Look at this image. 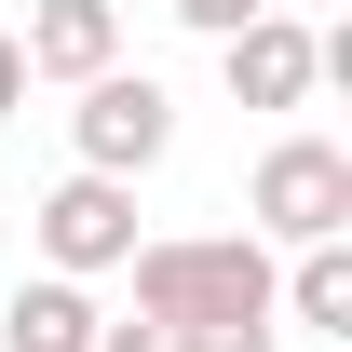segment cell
I'll return each mask as SVG.
<instances>
[{"mask_svg":"<svg viewBox=\"0 0 352 352\" xmlns=\"http://www.w3.org/2000/svg\"><path fill=\"white\" fill-rule=\"evenodd\" d=\"M95 352H176V325H149V311H122V325H95Z\"/></svg>","mask_w":352,"mask_h":352,"instance_id":"cell-11","label":"cell"},{"mask_svg":"<svg viewBox=\"0 0 352 352\" xmlns=\"http://www.w3.org/2000/svg\"><path fill=\"white\" fill-rule=\"evenodd\" d=\"M122 271H135V311H149V325H285L258 230H163V244H135Z\"/></svg>","mask_w":352,"mask_h":352,"instance_id":"cell-1","label":"cell"},{"mask_svg":"<svg viewBox=\"0 0 352 352\" xmlns=\"http://www.w3.org/2000/svg\"><path fill=\"white\" fill-rule=\"evenodd\" d=\"M176 352H285V325H176Z\"/></svg>","mask_w":352,"mask_h":352,"instance_id":"cell-10","label":"cell"},{"mask_svg":"<svg viewBox=\"0 0 352 352\" xmlns=\"http://www.w3.org/2000/svg\"><path fill=\"white\" fill-rule=\"evenodd\" d=\"M28 82H95V68H122V0H28Z\"/></svg>","mask_w":352,"mask_h":352,"instance_id":"cell-6","label":"cell"},{"mask_svg":"<svg viewBox=\"0 0 352 352\" xmlns=\"http://www.w3.org/2000/svg\"><path fill=\"white\" fill-rule=\"evenodd\" d=\"M28 109V54H14V28H0V122Z\"/></svg>","mask_w":352,"mask_h":352,"instance_id":"cell-12","label":"cell"},{"mask_svg":"<svg viewBox=\"0 0 352 352\" xmlns=\"http://www.w3.org/2000/svg\"><path fill=\"white\" fill-rule=\"evenodd\" d=\"M244 230L285 244V258H298V244H339L352 230V149L339 135H271L258 176H244Z\"/></svg>","mask_w":352,"mask_h":352,"instance_id":"cell-2","label":"cell"},{"mask_svg":"<svg viewBox=\"0 0 352 352\" xmlns=\"http://www.w3.org/2000/svg\"><path fill=\"white\" fill-rule=\"evenodd\" d=\"M176 28H190V41H230V28H244V14H271V0H163Z\"/></svg>","mask_w":352,"mask_h":352,"instance_id":"cell-9","label":"cell"},{"mask_svg":"<svg viewBox=\"0 0 352 352\" xmlns=\"http://www.w3.org/2000/svg\"><path fill=\"white\" fill-rule=\"evenodd\" d=\"M271 311L311 325V339H352V230H339V244H298V258L271 271Z\"/></svg>","mask_w":352,"mask_h":352,"instance_id":"cell-8","label":"cell"},{"mask_svg":"<svg viewBox=\"0 0 352 352\" xmlns=\"http://www.w3.org/2000/svg\"><path fill=\"white\" fill-rule=\"evenodd\" d=\"M217 82H230V109H311V82H325V41H311L285 0H271V14H244V28L217 41Z\"/></svg>","mask_w":352,"mask_h":352,"instance_id":"cell-5","label":"cell"},{"mask_svg":"<svg viewBox=\"0 0 352 352\" xmlns=\"http://www.w3.org/2000/svg\"><path fill=\"white\" fill-rule=\"evenodd\" d=\"M82 109H68V135H82V163L95 176H149L176 149V95L149 82V68H95V82H68Z\"/></svg>","mask_w":352,"mask_h":352,"instance_id":"cell-4","label":"cell"},{"mask_svg":"<svg viewBox=\"0 0 352 352\" xmlns=\"http://www.w3.org/2000/svg\"><path fill=\"white\" fill-rule=\"evenodd\" d=\"M28 244H41V271H68V285H95V271H122L149 230H135V176H95V163H68L28 204Z\"/></svg>","mask_w":352,"mask_h":352,"instance_id":"cell-3","label":"cell"},{"mask_svg":"<svg viewBox=\"0 0 352 352\" xmlns=\"http://www.w3.org/2000/svg\"><path fill=\"white\" fill-rule=\"evenodd\" d=\"M95 285H68V271H28L14 298H0V352H95Z\"/></svg>","mask_w":352,"mask_h":352,"instance_id":"cell-7","label":"cell"}]
</instances>
